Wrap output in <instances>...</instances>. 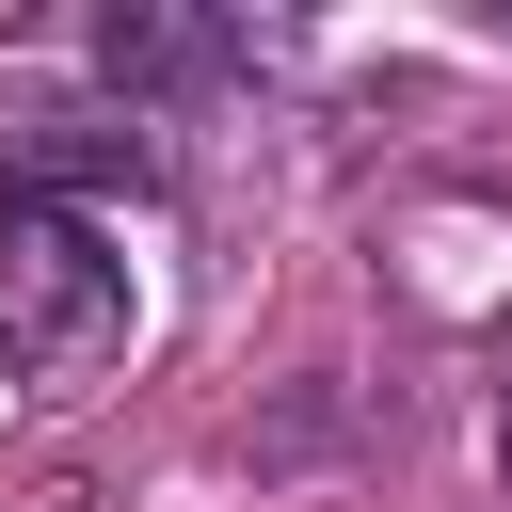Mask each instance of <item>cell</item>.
I'll use <instances>...</instances> for the list:
<instances>
[{
	"label": "cell",
	"mask_w": 512,
	"mask_h": 512,
	"mask_svg": "<svg viewBox=\"0 0 512 512\" xmlns=\"http://www.w3.org/2000/svg\"><path fill=\"white\" fill-rule=\"evenodd\" d=\"M0 176H16V208H64V192H144V144L112 128V112H16L0 128Z\"/></svg>",
	"instance_id": "obj_2"
},
{
	"label": "cell",
	"mask_w": 512,
	"mask_h": 512,
	"mask_svg": "<svg viewBox=\"0 0 512 512\" xmlns=\"http://www.w3.org/2000/svg\"><path fill=\"white\" fill-rule=\"evenodd\" d=\"M496 464H512V400H496Z\"/></svg>",
	"instance_id": "obj_4"
},
{
	"label": "cell",
	"mask_w": 512,
	"mask_h": 512,
	"mask_svg": "<svg viewBox=\"0 0 512 512\" xmlns=\"http://www.w3.org/2000/svg\"><path fill=\"white\" fill-rule=\"evenodd\" d=\"M128 352V256L80 208H16L0 192V368L16 384H80Z\"/></svg>",
	"instance_id": "obj_1"
},
{
	"label": "cell",
	"mask_w": 512,
	"mask_h": 512,
	"mask_svg": "<svg viewBox=\"0 0 512 512\" xmlns=\"http://www.w3.org/2000/svg\"><path fill=\"white\" fill-rule=\"evenodd\" d=\"M96 48H112V80H208V64H224L208 16H112Z\"/></svg>",
	"instance_id": "obj_3"
}]
</instances>
